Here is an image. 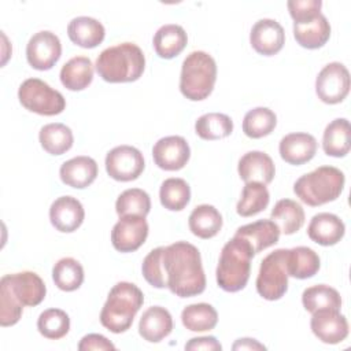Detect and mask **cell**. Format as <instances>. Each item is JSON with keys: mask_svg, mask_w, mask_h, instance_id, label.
<instances>
[{"mask_svg": "<svg viewBox=\"0 0 351 351\" xmlns=\"http://www.w3.org/2000/svg\"><path fill=\"white\" fill-rule=\"evenodd\" d=\"M93 80V63L86 56H74L60 69V82L69 90H82Z\"/></svg>", "mask_w": 351, "mask_h": 351, "instance_id": "27", "label": "cell"}, {"mask_svg": "<svg viewBox=\"0 0 351 351\" xmlns=\"http://www.w3.org/2000/svg\"><path fill=\"white\" fill-rule=\"evenodd\" d=\"M145 167L143 154L132 145H118L106 156L107 174L122 182L138 178Z\"/></svg>", "mask_w": 351, "mask_h": 351, "instance_id": "10", "label": "cell"}, {"mask_svg": "<svg viewBox=\"0 0 351 351\" xmlns=\"http://www.w3.org/2000/svg\"><path fill=\"white\" fill-rule=\"evenodd\" d=\"M18 99L26 110L45 117L58 115L66 107L63 95L40 78L25 80L18 89Z\"/></svg>", "mask_w": 351, "mask_h": 351, "instance_id": "7", "label": "cell"}, {"mask_svg": "<svg viewBox=\"0 0 351 351\" xmlns=\"http://www.w3.org/2000/svg\"><path fill=\"white\" fill-rule=\"evenodd\" d=\"M233 350H266V347L259 343L255 339H250V337H244V339H239L233 347Z\"/></svg>", "mask_w": 351, "mask_h": 351, "instance_id": "46", "label": "cell"}, {"mask_svg": "<svg viewBox=\"0 0 351 351\" xmlns=\"http://www.w3.org/2000/svg\"><path fill=\"white\" fill-rule=\"evenodd\" d=\"M288 11L293 19V23H303L314 19L321 12V0H289L287 3Z\"/></svg>", "mask_w": 351, "mask_h": 351, "instance_id": "43", "label": "cell"}, {"mask_svg": "<svg viewBox=\"0 0 351 351\" xmlns=\"http://www.w3.org/2000/svg\"><path fill=\"white\" fill-rule=\"evenodd\" d=\"M78 350L80 351H104V350H115V346L103 335L99 333H89L85 335L80 344H78Z\"/></svg>", "mask_w": 351, "mask_h": 351, "instance_id": "44", "label": "cell"}, {"mask_svg": "<svg viewBox=\"0 0 351 351\" xmlns=\"http://www.w3.org/2000/svg\"><path fill=\"white\" fill-rule=\"evenodd\" d=\"M310 326L315 337L326 344H337L348 336V322L340 310L324 308L311 313Z\"/></svg>", "mask_w": 351, "mask_h": 351, "instance_id": "15", "label": "cell"}, {"mask_svg": "<svg viewBox=\"0 0 351 351\" xmlns=\"http://www.w3.org/2000/svg\"><path fill=\"white\" fill-rule=\"evenodd\" d=\"M188 225L191 232L200 239H211L218 234L222 228V215L211 204L196 206L189 218Z\"/></svg>", "mask_w": 351, "mask_h": 351, "instance_id": "28", "label": "cell"}, {"mask_svg": "<svg viewBox=\"0 0 351 351\" xmlns=\"http://www.w3.org/2000/svg\"><path fill=\"white\" fill-rule=\"evenodd\" d=\"M60 55V40L55 33L49 30L34 33L26 45V59L29 64L40 71L52 69L59 60Z\"/></svg>", "mask_w": 351, "mask_h": 351, "instance_id": "12", "label": "cell"}, {"mask_svg": "<svg viewBox=\"0 0 351 351\" xmlns=\"http://www.w3.org/2000/svg\"><path fill=\"white\" fill-rule=\"evenodd\" d=\"M250 43L259 55L271 56L282 49L285 43V33L277 21L263 18L255 22L252 26L250 33Z\"/></svg>", "mask_w": 351, "mask_h": 351, "instance_id": "16", "label": "cell"}, {"mask_svg": "<svg viewBox=\"0 0 351 351\" xmlns=\"http://www.w3.org/2000/svg\"><path fill=\"white\" fill-rule=\"evenodd\" d=\"M85 218L81 202L73 196H60L49 207V219L52 226L62 233L77 230Z\"/></svg>", "mask_w": 351, "mask_h": 351, "instance_id": "17", "label": "cell"}, {"mask_svg": "<svg viewBox=\"0 0 351 351\" xmlns=\"http://www.w3.org/2000/svg\"><path fill=\"white\" fill-rule=\"evenodd\" d=\"M181 321L191 332H206L215 328L218 313L208 303H193L182 310Z\"/></svg>", "mask_w": 351, "mask_h": 351, "instance_id": "34", "label": "cell"}, {"mask_svg": "<svg viewBox=\"0 0 351 351\" xmlns=\"http://www.w3.org/2000/svg\"><path fill=\"white\" fill-rule=\"evenodd\" d=\"M270 202V195L265 184L245 182L241 197L236 206V211L241 217H252L262 213Z\"/></svg>", "mask_w": 351, "mask_h": 351, "instance_id": "33", "label": "cell"}, {"mask_svg": "<svg viewBox=\"0 0 351 351\" xmlns=\"http://www.w3.org/2000/svg\"><path fill=\"white\" fill-rule=\"evenodd\" d=\"M69 38L81 48L97 47L106 36L104 26L95 18L77 16L67 26Z\"/></svg>", "mask_w": 351, "mask_h": 351, "instance_id": "26", "label": "cell"}, {"mask_svg": "<svg viewBox=\"0 0 351 351\" xmlns=\"http://www.w3.org/2000/svg\"><path fill=\"white\" fill-rule=\"evenodd\" d=\"M149 210H151L149 195L140 188H130L123 191L115 202V211L119 217L138 215L145 218Z\"/></svg>", "mask_w": 351, "mask_h": 351, "instance_id": "40", "label": "cell"}, {"mask_svg": "<svg viewBox=\"0 0 351 351\" xmlns=\"http://www.w3.org/2000/svg\"><path fill=\"white\" fill-rule=\"evenodd\" d=\"M321 261L318 254L308 247H295L288 250L287 254V271L288 276L306 280L315 276L319 270Z\"/></svg>", "mask_w": 351, "mask_h": 351, "instance_id": "29", "label": "cell"}, {"mask_svg": "<svg viewBox=\"0 0 351 351\" xmlns=\"http://www.w3.org/2000/svg\"><path fill=\"white\" fill-rule=\"evenodd\" d=\"M255 252L251 244L237 236H233L222 248L217 266V284L225 292L241 291L251 273V261Z\"/></svg>", "mask_w": 351, "mask_h": 351, "instance_id": "3", "label": "cell"}, {"mask_svg": "<svg viewBox=\"0 0 351 351\" xmlns=\"http://www.w3.org/2000/svg\"><path fill=\"white\" fill-rule=\"evenodd\" d=\"M52 280L62 291H75L84 282V267L74 258H62L52 267Z\"/></svg>", "mask_w": 351, "mask_h": 351, "instance_id": "37", "label": "cell"}, {"mask_svg": "<svg viewBox=\"0 0 351 351\" xmlns=\"http://www.w3.org/2000/svg\"><path fill=\"white\" fill-rule=\"evenodd\" d=\"M173 330V318L169 310L160 306L147 308L138 322L140 336L149 343H159Z\"/></svg>", "mask_w": 351, "mask_h": 351, "instance_id": "22", "label": "cell"}, {"mask_svg": "<svg viewBox=\"0 0 351 351\" xmlns=\"http://www.w3.org/2000/svg\"><path fill=\"white\" fill-rule=\"evenodd\" d=\"M350 92V73L340 62L328 63L315 78V93L326 104L343 101Z\"/></svg>", "mask_w": 351, "mask_h": 351, "instance_id": "9", "label": "cell"}, {"mask_svg": "<svg viewBox=\"0 0 351 351\" xmlns=\"http://www.w3.org/2000/svg\"><path fill=\"white\" fill-rule=\"evenodd\" d=\"M280 228L274 221L259 219L237 228L234 236L247 240L256 255L258 252L274 245L280 239Z\"/></svg>", "mask_w": 351, "mask_h": 351, "instance_id": "23", "label": "cell"}, {"mask_svg": "<svg viewBox=\"0 0 351 351\" xmlns=\"http://www.w3.org/2000/svg\"><path fill=\"white\" fill-rule=\"evenodd\" d=\"M23 306L15 299L10 289L0 284V325L12 326L22 317Z\"/></svg>", "mask_w": 351, "mask_h": 351, "instance_id": "42", "label": "cell"}, {"mask_svg": "<svg viewBox=\"0 0 351 351\" xmlns=\"http://www.w3.org/2000/svg\"><path fill=\"white\" fill-rule=\"evenodd\" d=\"M277 125L276 114L267 107L250 110L243 119V132L250 138H262L270 134Z\"/></svg>", "mask_w": 351, "mask_h": 351, "instance_id": "38", "label": "cell"}, {"mask_svg": "<svg viewBox=\"0 0 351 351\" xmlns=\"http://www.w3.org/2000/svg\"><path fill=\"white\" fill-rule=\"evenodd\" d=\"M237 171L244 182L255 181L267 185L274 178L276 167L273 159L266 152L250 151L240 158Z\"/></svg>", "mask_w": 351, "mask_h": 351, "instance_id": "19", "label": "cell"}, {"mask_svg": "<svg viewBox=\"0 0 351 351\" xmlns=\"http://www.w3.org/2000/svg\"><path fill=\"white\" fill-rule=\"evenodd\" d=\"M270 219L277 223L281 233L293 234L304 223V210L292 199H281L274 204Z\"/></svg>", "mask_w": 351, "mask_h": 351, "instance_id": "31", "label": "cell"}, {"mask_svg": "<svg viewBox=\"0 0 351 351\" xmlns=\"http://www.w3.org/2000/svg\"><path fill=\"white\" fill-rule=\"evenodd\" d=\"M302 303L308 313H314L317 310L324 308L340 310L341 296L335 288L325 284H318L308 287L303 291Z\"/></svg>", "mask_w": 351, "mask_h": 351, "instance_id": "35", "label": "cell"}, {"mask_svg": "<svg viewBox=\"0 0 351 351\" xmlns=\"http://www.w3.org/2000/svg\"><path fill=\"white\" fill-rule=\"evenodd\" d=\"M293 37L300 47L307 49H317L324 47L329 40L330 25L326 16L319 14L308 22L293 23Z\"/></svg>", "mask_w": 351, "mask_h": 351, "instance_id": "25", "label": "cell"}, {"mask_svg": "<svg viewBox=\"0 0 351 351\" xmlns=\"http://www.w3.org/2000/svg\"><path fill=\"white\" fill-rule=\"evenodd\" d=\"M185 350H208V351H221L222 346L214 336H200L193 337L185 344Z\"/></svg>", "mask_w": 351, "mask_h": 351, "instance_id": "45", "label": "cell"}, {"mask_svg": "<svg viewBox=\"0 0 351 351\" xmlns=\"http://www.w3.org/2000/svg\"><path fill=\"white\" fill-rule=\"evenodd\" d=\"M97 163L90 156H75L66 160L59 170V176L63 184L84 189L88 188L97 177Z\"/></svg>", "mask_w": 351, "mask_h": 351, "instance_id": "21", "label": "cell"}, {"mask_svg": "<svg viewBox=\"0 0 351 351\" xmlns=\"http://www.w3.org/2000/svg\"><path fill=\"white\" fill-rule=\"evenodd\" d=\"M318 143L314 136L308 133H289L280 141L278 151L282 160L289 165H303L310 162L317 152Z\"/></svg>", "mask_w": 351, "mask_h": 351, "instance_id": "18", "label": "cell"}, {"mask_svg": "<svg viewBox=\"0 0 351 351\" xmlns=\"http://www.w3.org/2000/svg\"><path fill=\"white\" fill-rule=\"evenodd\" d=\"M0 284L7 287L23 307H34L40 304L47 293V287L43 278L34 271L5 274L1 277Z\"/></svg>", "mask_w": 351, "mask_h": 351, "instance_id": "11", "label": "cell"}, {"mask_svg": "<svg viewBox=\"0 0 351 351\" xmlns=\"http://www.w3.org/2000/svg\"><path fill=\"white\" fill-rule=\"evenodd\" d=\"M188 36L182 26L169 23L160 26L152 40L156 55L162 59H173L186 47Z\"/></svg>", "mask_w": 351, "mask_h": 351, "instance_id": "24", "label": "cell"}, {"mask_svg": "<svg viewBox=\"0 0 351 351\" xmlns=\"http://www.w3.org/2000/svg\"><path fill=\"white\" fill-rule=\"evenodd\" d=\"M38 140L44 151L51 155H63L66 154L74 143L73 132L64 123H48L40 129Z\"/></svg>", "mask_w": 351, "mask_h": 351, "instance_id": "32", "label": "cell"}, {"mask_svg": "<svg viewBox=\"0 0 351 351\" xmlns=\"http://www.w3.org/2000/svg\"><path fill=\"white\" fill-rule=\"evenodd\" d=\"M95 66L97 74L107 82H133L144 73L145 56L134 43H121L101 51Z\"/></svg>", "mask_w": 351, "mask_h": 351, "instance_id": "2", "label": "cell"}, {"mask_svg": "<svg viewBox=\"0 0 351 351\" xmlns=\"http://www.w3.org/2000/svg\"><path fill=\"white\" fill-rule=\"evenodd\" d=\"M217 81V63L211 55L204 51L191 52L182 62L180 75L181 93L192 100L207 99Z\"/></svg>", "mask_w": 351, "mask_h": 351, "instance_id": "6", "label": "cell"}, {"mask_svg": "<svg viewBox=\"0 0 351 351\" xmlns=\"http://www.w3.org/2000/svg\"><path fill=\"white\" fill-rule=\"evenodd\" d=\"M287 248H278L263 258L256 277V291L266 300L281 299L288 289Z\"/></svg>", "mask_w": 351, "mask_h": 351, "instance_id": "8", "label": "cell"}, {"mask_svg": "<svg viewBox=\"0 0 351 351\" xmlns=\"http://www.w3.org/2000/svg\"><path fill=\"white\" fill-rule=\"evenodd\" d=\"M344 174L335 166H319L293 184L295 195L307 206L317 207L336 200L344 188Z\"/></svg>", "mask_w": 351, "mask_h": 351, "instance_id": "5", "label": "cell"}, {"mask_svg": "<svg viewBox=\"0 0 351 351\" xmlns=\"http://www.w3.org/2000/svg\"><path fill=\"white\" fill-rule=\"evenodd\" d=\"M324 152L333 158H343L350 151V122L346 118H336L324 130Z\"/></svg>", "mask_w": 351, "mask_h": 351, "instance_id": "30", "label": "cell"}, {"mask_svg": "<svg viewBox=\"0 0 351 351\" xmlns=\"http://www.w3.org/2000/svg\"><path fill=\"white\" fill-rule=\"evenodd\" d=\"M141 271L154 288H169L180 298H192L206 289V274L199 250L186 241L152 250L143 261Z\"/></svg>", "mask_w": 351, "mask_h": 351, "instance_id": "1", "label": "cell"}, {"mask_svg": "<svg viewBox=\"0 0 351 351\" xmlns=\"http://www.w3.org/2000/svg\"><path fill=\"white\" fill-rule=\"evenodd\" d=\"M144 303L141 289L128 281L117 282L101 308L100 322L112 333L126 332Z\"/></svg>", "mask_w": 351, "mask_h": 351, "instance_id": "4", "label": "cell"}, {"mask_svg": "<svg viewBox=\"0 0 351 351\" xmlns=\"http://www.w3.org/2000/svg\"><path fill=\"white\" fill-rule=\"evenodd\" d=\"M155 165L166 171L181 170L191 158V148L181 136H167L159 138L152 148Z\"/></svg>", "mask_w": 351, "mask_h": 351, "instance_id": "14", "label": "cell"}, {"mask_svg": "<svg viewBox=\"0 0 351 351\" xmlns=\"http://www.w3.org/2000/svg\"><path fill=\"white\" fill-rule=\"evenodd\" d=\"M195 132L203 140H221L233 132V121L221 112H208L197 118Z\"/></svg>", "mask_w": 351, "mask_h": 351, "instance_id": "36", "label": "cell"}, {"mask_svg": "<svg viewBox=\"0 0 351 351\" xmlns=\"http://www.w3.org/2000/svg\"><path fill=\"white\" fill-rule=\"evenodd\" d=\"M159 199L165 208L170 211H181L191 200V188L182 178H167L160 185Z\"/></svg>", "mask_w": 351, "mask_h": 351, "instance_id": "39", "label": "cell"}, {"mask_svg": "<svg viewBox=\"0 0 351 351\" xmlns=\"http://www.w3.org/2000/svg\"><path fill=\"white\" fill-rule=\"evenodd\" d=\"M148 223L144 217L125 215L111 230L112 247L119 252H133L138 250L147 240Z\"/></svg>", "mask_w": 351, "mask_h": 351, "instance_id": "13", "label": "cell"}, {"mask_svg": "<svg viewBox=\"0 0 351 351\" xmlns=\"http://www.w3.org/2000/svg\"><path fill=\"white\" fill-rule=\"evenodd\" d=\"M346 233L344 222L332 213H318L315 214L308 226L307 234L308 237L324 247L337 244Z\"/></svg>", "mask_w": 351, "mask_h": 351, "instance_id": "20", "label": "cell"}, {"mask_svg": "<svg viewBox=\"0 0 351 351\" xmlns=\"http://www.w3.org/2000/svg\"><path fill=\"white\" fill-rule=\"evenodd\" d=\"M38 332L51 340L64 337L70 330V318L66 311L60 308L44 310L37 319Z\"/></svg>", "mask_w": 351, "mask_h": 351, "instance_id": "41", "label": "cell"}]
</instances>
